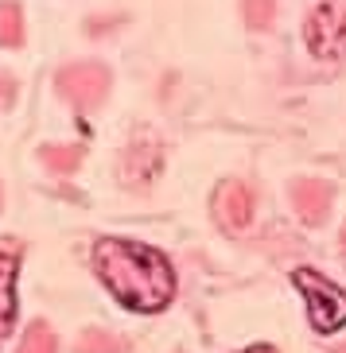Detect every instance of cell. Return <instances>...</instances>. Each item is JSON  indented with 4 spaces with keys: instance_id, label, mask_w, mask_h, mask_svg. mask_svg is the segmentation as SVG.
<instances>
[{
    "instance_id": "obj_11",
    "label": "cell",
    "mask_w": 346,
    "mask_h": 353,
    "mask_svg": "<svg viewBox=\"0 0 346 353\" xmlns=\"http://www.w3.org/2000/svg\"><path fill=\"white\" fill-rule=\"evenodd\" d=\"M43 163L59 167V171H70V167L78 163V152H74V148H43Z\"/></svg>"
},
{
    "instance_id": "obj_12",
    "label": "cell",
    "mask_w": 346,
    "mask_h": 353,
    "mask_svg": "<svg viewBox=\"0 0 346 353\" xmlns=\"http://www.w3.org/2000/svg\"><path fill=\"white\" fill-rule=\"evenodd\" d=\"M20 353H55V342H51V334L43 330V326H35L32 338H28V345H23Z\"/></svg>"
},
{
    "instance_id": "obj_10",
    "label": "cell",
    "mask_w": 346,
    "mask_h": 353,
    "mask_svg": "<svg viewBox=\"0 0 346 353\" xmlns=\"http://www.w3.org/2000/svg\"><path fill=\"white\" fill-rule=\"evenodd\" d=\"M273 12H276V0H245V23L257 28V32L273 23Z\"/></svg>"
},
{
    "instance_id": "obj_9",
    "label": "cell",
    "mask_w": 346,
    "mask_h": 353,
    "mask_svg": "<svg viewBox=\"0 0 346 353\" xmlns=\"http://www.w3.org/2000/svg\"><path fill=\"white\" fill-rule=\"evenodd\" d=\"M23 16H20V8L16 4H0V43H8V47H16V43L23 39Z\"/></svg>"
},
{
    "instance_id": "obj_3",
    "label": "cell",
    "mask_w": 346,
    "mask_h": 353,
    "mask_svg": "<svg viewBox=\"0 0 346 353\" xmlns=\"http://www.w3.org/2000/svg\"><path fill=\"white\" fill-rule=\"evenodd\" d=\"M304 32H307V47H311L315 59H323V63L343 59L346 54V0H323L307 16Z\"/></svg>"
},
{
    "instance_id": "obj_5",
    "label": "cell",
    "mask_w": 346,
    "mask_h": 353,
    "mask_svg": "<svg viewBox=\"0 0 346 353\" xmlns=\"http://www.w3.org/2000/svg\"><path fill=\"white\" fill-rule=\"evenodd\" d=\"M214 210H218L222 225L230 233H238V229H245L253 221V190L242 187V183H222L218 198H214Z\"/></svg>"
},
{
    "instance_id": "obj_1",
    "label": "cell",
    "mask_w": 346,
    "mask_h": 353,
    "mask_svg": "<svg viewBox=\"0 0 346 353\" xmlns=\"http://www.w3.org/2000/svg\"><path fill=\"white\" fill-rule=\"evenodd\" d=\"M94 272L121 307L137 314L164 311L175 295V272L160 249L140 241L102 237L94 245Z\"/></svg>"
},
{
    "instance_id": "obj_14",
    "label": "cell",
    "mask_w": 346,
    "mask_h": 353,
    "mask_svg": "<svg viewBox=\"0 0 346 353\" xmlns=\"http://www.w3.org/2000/svg\"><path fill=\"white\" fill-rule=\"evenodd\" d=\"M343 245H346V237H343Z\"/></svg>"
},
{
    "instance_id": "obj_8",
    "label": "cell",
    "mask_w": 346,
    "mask_h": 353,
    "mask_svg": "<svg viewBox=\"0 0 346 353\" xmlns=\"http://www.w3.org/2000/svg\"><path fill=\"white\" fill-rule=\"evenodd\" d=\"M292 202H296V210H300L307 221H319V218L327 214L331 190H327L323 183H300V187L292 190Z\"/></svg>"
},
{
    "instance_id": "obj_7",
    "label": "cell",
    "mask_w": 346,
    "mask_h": 353,
    "mask_svg": "<svg viewBox=\"0 0 346 353\" xmlns=\"http://www.w3.org/2000/svg\"><path fill=\"white\" fill-rule=\"evenodd\" d=\"M160 140L156 136H148L140 132L137 140H133V148H128V156H125V179L128 183H148V179L160 171Z\"/></svg>"
},
{
    "instance_id": "obj_4",
    "label": "cell",
    "mask_w": 346,
    "mask_h": 353,
    "mask_svg": "<svg viewBox=\"0 0 346 353\" xmlns=\"http://www.w3.org/2000/svg\"><path fill=\"white\" fill-rule=\"evenodd\" d=\"M105 90H109V74H105V66H97V63H74V66H66V70L59 74V94H63L70 105H78V109L102 105Z\"/></svg>"
},
{
    "instance_id": "obj_13",
    "label": "cell",
    "mask_w": 346,
    "mask_h": 353,
    "mask_svg": "<svg viewBox=\"0 0 346 353\" xmlns=\"http://www.w3.org/2000/svg\"><path fill=\"white\" fill-rule=\"evenodd\" d=\"M245 353H276L273 345H253V350H245Z\"/></svg>"
},
{
    "instance_id": "obj_6",
    "label": "cell",
    "mask_w": 346,
    "mask_h": 353,
    "mask_svg": "<svg viewBox=\"0 0 346 353\" xmlns=\"http://www.w3.org/2000/svg\"><path fill=\"white\" fill-rule=\"evenodd\" d=\"M16 268H20V249L0 245V338L16 322Z\"/></svg>"
},
{
    "instance_id": "obj_2",
    "label": "cell",
    "mask_w": 346,
    "mask_h": 353,
    "mask_svg": "<svg viewBox=\"0 0 346 353\" xmlns=\"http://www.w3.org/2000/svg\"><path fill=\"white\" fill-rule=\"evenodd\" d=\"M296 288L304 291L307 299V319L319 334H335L346 326V291H338L335 283H327L319 272L311 268H296L292 272Z\"/></svg>"
}]
</instances>
